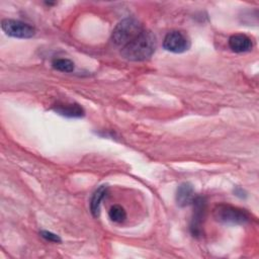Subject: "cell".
<instances>
[{
	"instance_id": "1",
	"label": "cell",
	"mask_w": 259,
	"mask_h": 259,
	"mask_svg": "<svg viewBox=\"0 0 259 259\" xmlns=\"http://www.w3.org/2000/svg\"><path fill=\"white\" fill-rule=\"evenodd\" d=\"M156 49V37L150 30L144 29L133 41L121 49V56L134 62L150 58Z\"/></svg>"
},
{
	"instance_id": "2",
	"label": "cell",
	"mask_w": 259,
	"mask_h": 259,
	"mask_svg": "<svg viewBox=\"0 0 259 259\" xmlns=\"http://www.w3.org/2000/svg\"><path fill=\"white\" fill-rule=\"evenodd\" d=\"M144 30L142 24L133 17L122 19L111 33L112 42L121 49L133 41Z\"/></svg>"
},
{
	"instance_id": "3",
	"label": "cell",
	"mask_w": 259,
	"mask_h": 259,
	"mask_svg": "<svg viewBox=\"0 0 259 259\" xmlns=\"http://www.w3.org/2000/svg\"><path fill=\"white\" fill-rule=\"evenodd\" d=\"M212 215L217 222L227 225H244L251 219L246 209L226 203L218 204L213 208Z\"/></svg>"
},
{
	"instance_id": "4",
	"label": "cell",
	"mask_w": 259,
	"mask_h": 259,
	"mask_svg": "<svg viewBox=\"0 0 259 259\" xmlns=\"http://www.w3.org/2000/svg\"><path fill=\"white\" fill-rule=\"evenodd\" d=\"M1 28L7 35L17 38H30L35 33L33 26L15 19H3Z\"/></svg>"
},
{
	"instance_id": "5",
	"label": "cell",
	"mask_w": 259,
	"mask_h": 259,
	"mask_svg": "<svg viewBox=\"0 0 259 259\" xmlns=\"http://www.w3.org/2000/svg\"><path fill=\"white\" fill-rule=\"evenodd\" d=\"M163 48L171 53H184L190 48V40L185 33L179 30L168 32L163 41Z\"/></svg>"
},
{
	"instance_id": "6",
	"label": "cell",
	"mask_w": 259,
	"mask_h": 259,
	"mask_svg": "<svg viewBox=\"0 0 259 259\" xmlns=\"http://www.w3.org/2000/svg\"><path fill=\"white\" fill-rule=\"evenodd\" d=\"M193 217L190 224L191 234L195 237L202 235V224L205 217L206 200L202 196H195L193 202Z\"/></svg>"
},
{
	"instance_id": "7",
	"label": "cell",
	"mask_w": 259,
	"mask_h": 259,
	"mask_svg": "<svg viewBox=\"0 0 259 259\" xmlns=\"http://www.w3.org/2000/svg\"><path fill=\"white\" fill-rule=\"evenodd\" d=\"M229 47L235 53H245L252 50V39L243 33H236L230 36Z\"/></svg>"
},
{
	"instance_id": "8",
	"label": "cell",
	"mask_w": 259,
	"mask_h": 259,
	"mask_svg": "<svg viewBox=\"0 0 259 259\" xmlns=\"http://www.w3.org/2000/svg\"><path fill=\"white\" fill-rule=\"evenodd\" d=\"M194 198V189L190 183L183 182L178 186L176 191V201L179 206L183 207L192 204Z\"/></svg>"
},
{
	"instance_id": "9",
	"label": "cell",
	"mask_w": 259,
	"mask_h": 259,
	"mask_svg": "<svg viewBox=\"0 0 259 259\" xmlns=\"http://www.w3.org/2000/svg\"><path fill=\"white\" fill-rule=\"evenodd\" d=\"M54 111L65 117H81L84 115V109L77 103H65L57 104L54 106Z\"/></svg>"
},
{
	"instance_id": "10",
	"label": "cell",
	"mask_w": 259,
	"mask_h": 259,
	"mask_svg": "<svg viewBox=\"0 0 259 259\" xmlns=\"http://www.w3.org/2000/svg\"><path fill=\"white\" fill-rule=\"evenodd\" d=\"M107 192V186L101 185L99 186L93 193L91 200H90V211L93 217H98L100 211V203Z\"/></svg>"
},
{
	"instance_id": "11",
	"label": "cell",
	"mask_w": 259,
	"mask_h": 259,
	"mask_svg": "<svg viewBox=\"0 0 259 259\" xmlns=\"http://www.w3.org/2000/svg\"><path fill=\"white\" fill-rule=\"evenodd\" d=\"M109 219L114 223H122L126 218V212L121 205H112L108 211Z\"/></svg>"
},
{
	"instance_id": "12",
	"label": "cell",
	"mask_w": 259,
	"mask_h": 259,
	"mask_svg": "<svg viewBox=\"0 0 259 259\" xmlns=\"http://www.w3.org/2000/svg\"><path fill=\"white\" fill-rule=\"evenodd\" d=\"M53 67L61 72H72L74 71V63L69 59H57L53 62Z\"/></svg>"
},
{
	"instance_id": "13",
	"label": "cell",
	"mask_w": 259,
	"mask_h": 259,
	"mask_svg": "<svg viewBox=\"0 0 259 259\" xmlns=\"http://www.w3.org/2000/svg\"><path fill=\"white\" fill-rule=\"evenodd\" d=\"M40 236L44 238V239H46L47 241H50V242H54V243H61V238L58 236V235H56V234H54V233H52V232H49V231H41L40 233Z\"/></svg>"
}]
</instances>
